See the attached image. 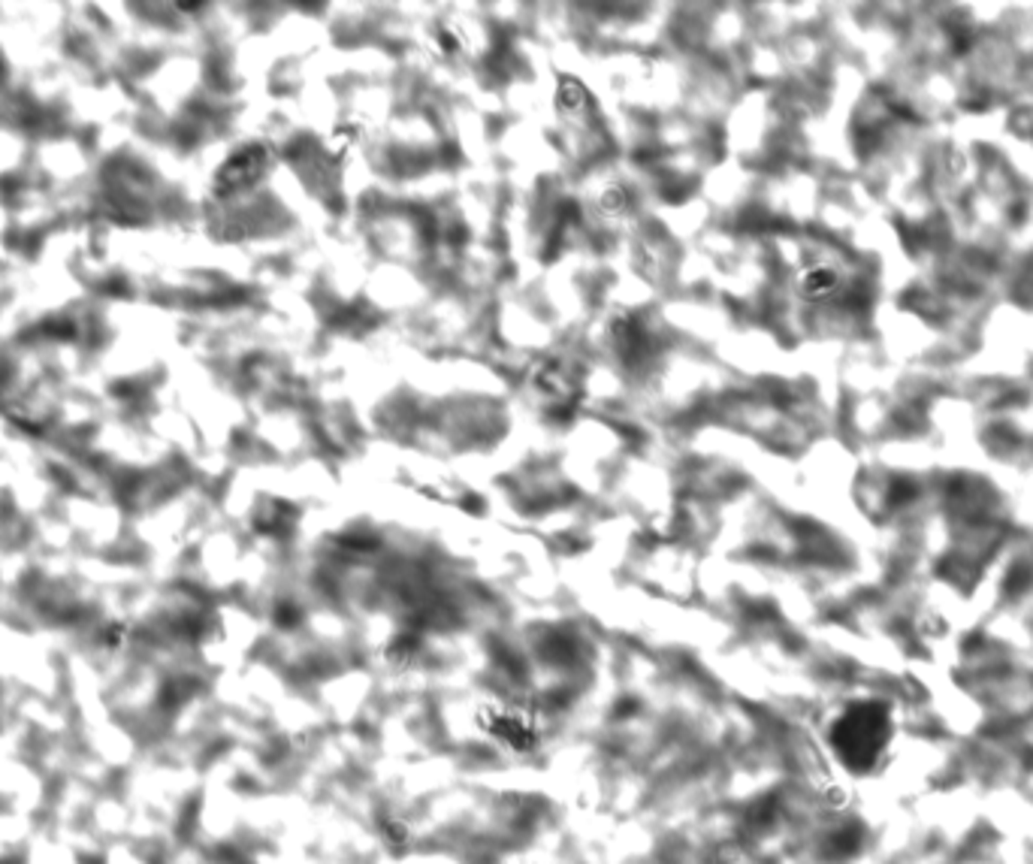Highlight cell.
<instances>
[{
	"label": "cell",
	"instance_id": "5",
	"mask_svg": "<svg viewBox=\"0 0 1033 864\" xmlns=\"http://www.w3.org/2000/svg\"><path fill=\"white\" fill-rule=\"evenodd\" d=\"M535 387H538V390H542L544 396H566V393H568L566 375H562V369H556L553 363H544V366L538 369Z\"/></svg>",
	"mask_w": 1033,
	"mask_h": 864
},
{
	"label": "cell",
	"instance_id": "3",
	"mask_svg": "<svg viewBox=\"0 0 1033 864\" xmlns=\"http://www.w3.org/2000/svg\"><path fill=\"white\" fill-rule=\"evenodd\" d=\"M837 284H840V275L834 273L831 266H825V264L810 266V269H804V273L798 275L801 297L813 299V303H819V299H828L831 293L837 290Z\"/></svg>",
	"mask_w": 1033,
	"mask_h": 864
},
{
	"label": "cell",
	"instance_id": "6",
	"mask_svg": "<svg viewBox=\"0 0 1033 864\" xmlns=\"http://www.w3.org/2000/svg\"><path fill=\"white\" fill-rule=\"evenodd\" d=\"M626 206H629V194H626L619 185L608 188V191L601 194V209H605L608 215H623Z\"/></svg>",
	"mask_w": 1033,
	"mask_h": 864
},
{
	"label": "cell",
	"instance_id": "2",
	"mask_svg": "<svg viewBox=\"0 0 1033 864\" xmlns=\"http://www.w3.org/2000/svg\"><path fill=\"white\" fill-rule=\"evenodd\" d=\"M610 345H614V351L619 354V360L632 363L638 360L643 354V348H647V330H643V323L638 321V315L632 312H617L614 318H610Z\"/></svg>",
	"mask_w": 1033,
	"mask_h": 864
},
{
	"label": "cell",
	"instance_id": "1",
	"mask_svg": "<svg viewBox=\"0 0 1033 864\" xmlns=\"http://www.w3.org/2000/svg\"><path fill=\"white\" fill-rule=\"evenodd\" d=\"M269 164H273V155H269L264 142H245L221 164L218 176H214V191L224 197L245 191V188H251L254 181L266 176Z\"/></svg>",
	"mask_w": 1033,
	"mask_h": 864
},
{
	"label": "cell",
	"instance_id": "8",
	"mask_svg": "<svg viewBox=\"0 0 1033 864\" xmlns=\"http://www.w3.org/2000/svg\"><path fill=\"white\" fill-rule=\"evenodd\" d=\"M357 139H360V128H357V124H339V128L332 130V142L339 146V152H348Z\"/></svg>",
	"mask_w": 1033,
	"mask_h": 864
},
{
	"label": "cell",
	"instance_id": "4",
	"mask_svg": "<svg viewBox=\"0 0 1033 864\" xmlns=\"http://www.w3.org/2000/svg\"><path fill=\"white\" fill-rule=\"evenodd\" d=\"M556 109H559L566 118H580L590 109V91L584 88V82L575 76L559 79V88H556Z\"/></svg>",
	"mask_w": 1033,
	"mask_h": 864
},
{
	"label": "cell",
	"instance_id": "7",
	"mask_svg": "<svg viewBox=\"0 0 1033 864\" xmlns=\"http://www.w3.org/2000/svg\"><path fill=\"white\" fill-rule=\"evenodd\" d=\"M433 43L439 46L441 55H457L459 52V37L448 25H441V21L433 28Z\"/></svg>",
	"mask_w": 1033,
	"mask_h": 864
}]
</instances>
